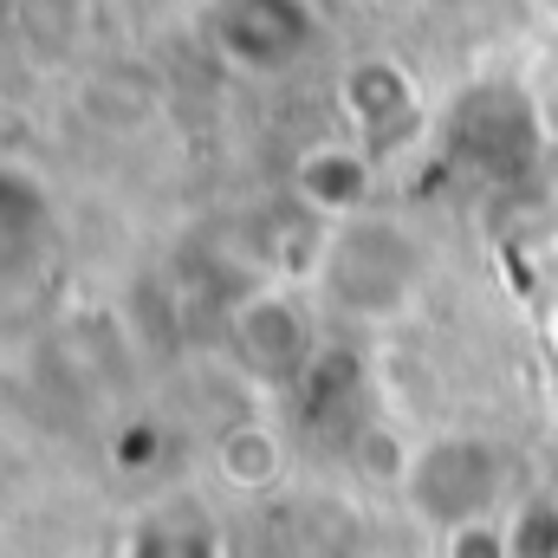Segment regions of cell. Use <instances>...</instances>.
Returning a JSON list of instances; mask_svg holds the SVG:
<instances>
[{
    "instance_id": "9",
    "label": "cell",
    "mask_w": 558,
    "mask_h": 558,
    "mask_svg": "<svg viewBox=\"0 0 558 558\" xmlns=\"http://www.w3.org/2000/svg\"><path fill=\"white\" fill-rule=\"evenodd\" d=\"M118 558H221V526L195 494H162L131 513Z\"/></svg>"
},
{
    "instance_id": "13",
    "label": "cell",
    "mask_w": 558,
    "mask_h": 558,
    "mask_svg": "<svg viewBox=\"0 0 558 558\" xmlns=\"http://www.w3.org/2000/svg\"><path fill=\"white\" fill-rule=\"evenodd\" d=\"M410 461H416V448H410V441H397L390 428L364 435V468H371V474H390V481L403 487V481H410Z\"/></svg>"
},
{
    "instance_id": "14",
    "label": "cell",
    "mask_w": 558,
    "mask_h": 558,
    "mask_svg": "<svg viewBox=\"0 0 558 558\" xmlns=\"http://www.w3.org/2000/svg\"><path fill=\"white\" fill-rule=\"evenodd\" d=\"M546 7H553V20H558V0H546Z\"/></svg>"
},
{
    "instance_id": "5",
    "label": "cell",
    "mask_w": 558,
    "mask_h": 558,
    "mask_svg": "<svg viewBox=\"0 0 558 558\" xmlns=\"http://www.w3.org/2000/svg\"><path fill=\"white\" fill-rule=\"evenodd\" d=\"M228 351L267 390H299L312 377V364H318L312 318H305V305L286 286H254L247 299H234V312H228Z\"/></svg>"
},
{
    "instance_id": "7",
    "label": "cell",
    "mask_w": 558,
    "mask_h": 558,
    "mask_svg": "<svg viewBox=\"0 0 558 558\" xmlns=\"http://www.w3.org/2000/svg\"><path fill=\"white\" fill-rule=\"evenodd\" d=\"M292 195L325 228L357 221V215H371V195H377V156L364 143H312L292 162Z\"/></svg>"
},
{
    "instance_id": "2",
    "label": "cell",
    "mask_w": 558,
    "mask_h": 558,
    "mask_svg": "<svg viewBox=\"0 0 558 558\" xmlns=\"http://www.w3.org/2000/svg\"><path fill=\"white\" fill-rule=\"evenodd\" d=\"M441 149L481 182H526L546 156V124L539 105L520 85H468L441 111Z\"/></svg>"
},
{
    "instance_id": "10",
    "label": "cell",
    "mask_w": 558,
    "mask_h": 558,
    "mask_svg": "<svg viewBox=\"0 0 558 558\" xmlns=\"http://www.w3.org/2000/svg\"><path fill=\"white\" fill-rule=\"evenodd\" d=\"M215 474L228 494H274L286 481V435L267 422H234L215 435Z\"/></svg>"
},
{
    "instance_id": "8",
    "label": "cell",
    "mask_w": 558,
    "mask_h": 558,
    "mask_svg": "<svg viewBox=\"0 0 558 558\" xmlns=\"http://www.w3.org/2000/svg\"><path fill=\"white\" fill-rule=\"evenodd\" d=\"M52 195L33 169L0 162V286L26 279L52 254Z\"/></svg>"
},
{
    "instance_id": "6",
    "label": "cell",
    "mask_w": 558,
    "mask_h": 558,
    "mask_svg": "<svg viewBox=\"0 0 558 558\" xmlns=\"http://www.w3.org/2000/svg\"><path fill=\"white\" fill-rule=\"evenodd\" d=\"M338 105L351 118L357 143L371 156H390L410 137H422L428 111H422V85L397 65V59H357L344 78H338Z\"/></svg>"
},
{
    "instance_id": "1",
    "label": "cell",
    "mask_w": 558,
    "mask_h": 558,
    "mask_svg": "<svg viewBox=\"0 0 558 558\" xmlns=\"http://www.w3.org/2000/svg\"><path fill=\"white\" fill-rule=\"evenodd\" d=\"M428 254L397 215H357L325 228L318 254H312V286L325 299V312L357 318V325H390L416 305Z\"/></svg>"
},
{
    "instance_id": "4",
    "label": "cell",
    "mask_w": 558,
    "mask_h": 558,
    "mask_svg": "<svg viewBox=\"0 0 558 558\" xmlns=\"http://www.w3.org/2000/svg\"><path fill=\"white\" fill-rule=\"evenodd\" d=\"M208 46L254 78L292 72L318 46V7L312 0H208L202 7Z\"/></svg>"
},
{
    "instance_id": "11",
    "label": "cell",
    "mask_w": 558,
    "mask_h": 558,
    "mask_svg": "<svg viewBox=\"0 0 558 558\" xmlns=\"http://www.w3.org/2000/svg\"><path fill=\"white\" fill-rule=\"evenodd\" d=\"M507 539L513 558H558V500L553 494H533L507 513Z\"/></svg>"
},
{
    "instance_id": "12",
    "label": "cell",
    "mask_w": 558,
    "mask_h": 558,
    "mask_svg": "<svg viewBox=\"0 0 558 558\" xmlns=\"http://www.w3.org/2000/svg\"><path fill=\"white\" fill-rule=\"evenodd\" d=\"M448 558H513V539H507V520H481V526H461L441 539Z\"/></svg>"
},
{
    "instance_id": "3",
    "label": "cell",
    "mask_w": 558,
    "mask_h": 558,
    "mask_svg": "<svg viewBox=\"0 0 558 558\" xmlns=\"http://www.w3.org/2000/svg\"><path fill=\"white\" fill-rule=\"evenodd\" d=\"M416 520H428L441 539L481 520H500L507 507V454L487 435H435L422 441L403 481Z\"/></svg>"
}]
</instances>
